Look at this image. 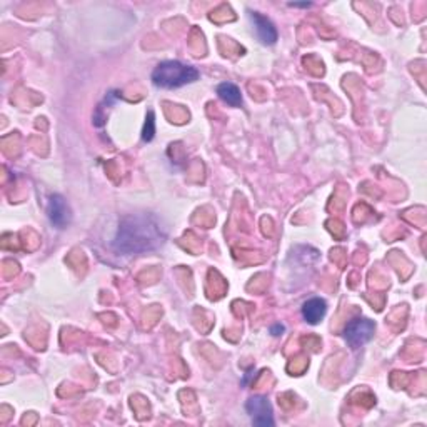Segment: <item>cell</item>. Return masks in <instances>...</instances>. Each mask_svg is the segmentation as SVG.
Here are the masks:
<instances>
[{
	"instance_id": "obj_11",
	"label": "cell",
	"mask_w": 427,
	"mask_h": 427,
	"mask_svg": "<svg viewBox=\"0 0 427 427\" xmlns=\"http://www.w3.org/2000/svg\"><path fill=\"white\" fill-rule=\"evenodd\" d=\"M289 7H304V9H308V7H310V2H304V3H289Z\"/></svg>"
},
{
	"instance_id": "obj_4",
	"label": "cell",
	"mask_w": 427,
	"mask_h": 427,
	"mask_svg": "<svg viewBox=\"0 0 427 427\" xmlns=\"http://www.w3.org/2000/svg\"><path fill=\"white\" fill-rule=\"evenodd\" d=\"M246 411L249 414L251 422L255 427H273L274 413L269 399L266 395H254L246 402Z\"/></svg>"
},
{
	"instance_id": "obj_9",
	"label": "cell",
	"mask_w": 427,
	"mask_h": 427,
	"mask_svg": "<svg viewBox=\"0 0 427 427\" xmlns=\"http://www.w3.org/2000/svg\"><path fill=\"white\" fill-rule=\"evenodd\" d=\"M155 137V117L154 112L150 111L147 114L146 122H143V129H142V141L143 142H150Z\"/></svg>"
},
{
	"instance_id": "obj_7",
	"label": "cell",
	"mask_w": 427,
	"mask_h": 427,
	"mask_svg": "<svg viewBox=\"0 0 427 427\" xmlns=\"http://www.w3.org/2000/svg\"><path fill=\"white\" fill-rule=\"evenodd\" d=\"M325 312H327V304H325L324 299L321 297H312L309 301L304 302L302 305V317H304L305 322L309 324L316 325L325 317Z\"/></svg>"
},
{
	"instance_id": "obj_6",
	"label": "cell",
	"mask_w": 427,
	"mask_h": 427,
	"mask_svg": "<svg viewBox=\"0 0 427 427\" xmlns=\"http://www.w3.org/2000/svg\"><path fill=\"white\" fill-rule=\"evenodd\" d=\"M251 21L252 24H254L255 34H257L259 41H261L264 45H274L275 42H277L279 38L277 29H275V25L269 21V19L264 17V15H261L259 12H251Z\"/></svg>"
},
{
	"instance_id": "obj_2",
	"label": "cell",
	"mask_w": 427,
	"mask_h": 427,
	"mask_svg": "<svg viewBox=\"0 0 427 427\" xmlns=\"http://www.w3.org/2000/svg\"><path fill=\"white\" fill-rule=\"evenodd\" d=\"M200 73L196 67L178 60L161 62L152 72V84L161 89H178L199 80Z\"/></svg>"
},
{
	"instance_id": "obj_1",
	"label": "cell",
	"mask_w": 427,
	"mask_h": 427,
	"mask_svg": "<svg viewBox=\"0 0 427 427\" xmlns=\"http://www.w3.org/2000/svg\"><path fill=\"white\" fill-rule=\"evenodd\" d=\"M165 239L167 231L159 217L152 214H132L122 217L112 246L119 254H146L164 246Z\"/></svg>"
},
{
	"instance_id": "obj_10",
	"label": "cell",
	"mask_w": 427,
	"mask_h": 427,
	"mask_svg": "<svg viewBox=\"0 0 427 427\" xmlns=\"http://www.w3.org/2000/svg\"><path fill=\"white\" fill-rule=\"evenodd\" d=\"M284 331H286L284 325H281V324H275V325H273V327H270V332H273V336H282V332Z\"/></svg>"
},
{
	"instance_id": "obj_5",
	"label": "cell",
	"mask_w": 427,
	"mask_h": 427,
	"mask_svg": "<svg viewBox=\"0 0 427 427\" xmlns=\"http://www.w3.org/2000/svg\"><path fill=\"white\" fill-rule=\"evenodd\" d=\"M47 216L50 224L57 229H65L72 220V211L69 202L60 194H54L49 197L47 204Z\"/></svg>"
},
{
	"instance_id": "obj_3",
	"label": "cell",
	"mask_w": 427,
	"mask_h": 427,
	"mask_svg": "<svg viewBox=\"0 0 427 427\" xmlns=\"http://www.w3.org/2000/svg\"><path fill=\"white\" fill-rule=\"evenodd\" d=\"M376 322L367 317H357L345 325L344 339L351 349H360L374 337Z\"/></svg>"
},
{
	"instance_id": "obj_8",
	"label": "cell",
	"mask_w": 427,
	"mask_h": 427,
	"mask_svg": "<svg viewBox=\"0 0 427 427\" xmlns=\"http://www.w3.org/2000/svg\"><path fill=\"white\" fill-rule=\"evenodd\" d=\"M217 95L220 97V100L227 104L231 107H240L242 106V92L235 84L232 82H222L217 87Z\"/></svg>"
}]
</instances>
